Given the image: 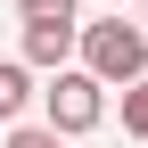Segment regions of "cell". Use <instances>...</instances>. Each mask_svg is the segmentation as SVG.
Instances as JSON below:
<instances>
[{
	"label": "cell",
	"mask_w": 148,
	"mask_h": 148,
	"mask_svg": "<svg viewBox=\"0 0 148 148\" xmlns=\"http://www.w3.org/2000/svg\"><path fill=\"white\" fill-rule=\"evenodd\" d=\"M140 8H148V0H140Z\"/></svg>",
	"instance_id": "cell-9"
},
{
	"label": "cell",
	"mask_w": 148,
	"mask_h": 148,
	"mask_svg": "<svg viewBox=\"0 0 148 148\" xmlns=\"http://www.w3.org/2000/svg\"><path fill=\"white\" fill-rule=\"evenodd\" d=\"M74 41H82V74H90L99 90H107V82H123V90L148 82V41H140V25L115 16V25H82Z\"/></svg>",
	"instance_id": "cell-1"
},
{
	"label": "cell",
	"mask_w": 148,
	"mask_h": 148,
	"mask_svg": "<svg viewBox=\"0 0 148 148\" xmlns=\"http://www.w3.org/2000/svg\"><path fill=\"white\" fill-rule=\"evenodd\" d=\"M66 49H74V25H25V66L66 74Z\"/></svg>",
	"instance_id": "cell-3"
},
{
	"label": "cell",
	"mask_w": 148,
	"mask_h": 148,
	"mask_svg": "<svg viewBox=\"0 0 148 148\" xmlns=\"http://www.w3.org/2000/svg\"><path fill=\"white\" fill-rule=\"evenodd\" d=\"M140 41H148V25H140Z\"/></svg>",
	"instance_id": "cell-8"
},
{
	"label": "cell",
	"mask_w": 148,
	"mask_h": 148,
	"mask_svg": "<svg viewBox=\"0 0 148 148\" xmlns=\"http://www.w3.org/2000/svg\"><path fill=\"white\" fill-rule=\"evenodd\" d=\"M25 99H33V74H25V66H0V123L25 115Z\"/></svg>",
	"instance_id": "cell-4"
},
{
	"label": "cell",
	"mask_w": 148,
	"mask_h": 148,
	"mask_svg": "<svg viewBox=\"0 0 148 148\" xmlns=\"http://www.w3.org/2000/svg\"><path fill=\"white\" fill-rule=\"evenodd\" d=\"M41 107H49V123H41V132L74 140V132H99V115H107V90L90 82V74H58V82L41 90Z\"/></svg>",
	"instance_id": "cell-2"
},
{
	"label": "cell",
	"mask_w": 148,
	"mask_h": 148,
	"mask_svg": "<svg viewBox=\"0 0 148 148\" xmlns=\"http://www.w3.org/2000/svg\"><path fill=\"white\" fill-rule=\"evenodd\" d=\"M123 132H132V140H148V82H132V90H123Z\"/></svg>",
	"instance_id": "cell-6"
},
{
	"label": "cell",
	"mask_w": 148,
	"mask_h": 148,
	"mask_svg": "<svg viewBox=\"0 0 148 148\" xmlns=\"http://www.w3.org/2000/svg\"><path fill=\"white\" fill-rule=\"evenodd\" d=\"M8 148H66V140H58V132H41V123H16Z\"/></svg>",
	"instance_id": "cell-7"
},
{
	"label": "cell",
	"mask_w": 148,
	"mask_h": 148,
	"mask_svg": "<svg viewBox=\"0 0 148 148\" xmlns=\"http://www.w3.org/2000/svg\"><path fill=\"white\" fill-rule=\"evenodd\" d=\"M74 8H82V0H16L25 25H74Z\"/></svg>",
	"instance_id": "cell-5"
}]
</instances>
